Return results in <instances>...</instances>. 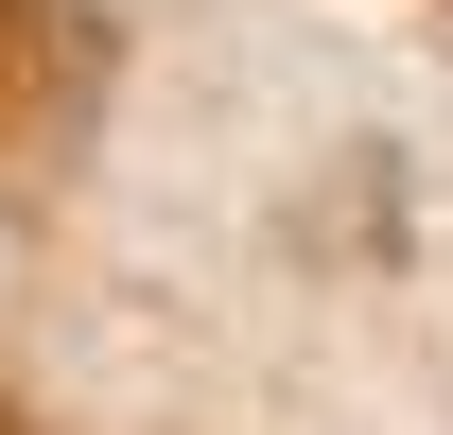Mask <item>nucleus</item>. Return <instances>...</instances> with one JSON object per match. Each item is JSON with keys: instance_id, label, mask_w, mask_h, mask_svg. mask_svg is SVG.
<instances>
[{"instance_id": "1", "label": "nucleus", "mask_w": 453, "mask_h": 435, "mask_svg": "<svg viewBox=\"0 0 453 435\" xmlns=\"http://www.w3.org/2000/svg\"><path fill=\"white\" fill-rule=\"evenodd\" d=\"M105 0H0V174H70L88 122H105Z\"/></svg>"}, {"instance_id": "2", "label": "nucleus", "mask_w": 453, "mask_h": 435, "mask_svg": "<svg viewBox=\"0 0 453 435\" xmlns=\"http://www.w3.org/2000/svg\"><path fill=\"white\" fill-rule=\"evenodd\" d=\"M0 435H35V418H18V401H0Z\"/></svg>"}, {"instance_id": "3", "label": "nucleus", "mask_w": 453, "mask_h": 435, "mask_svg": "<svg viewBox=\"0 0 453 435\" xmlns=\"http://www.w3.org/2000/svg\"><path fill=\"white\" fill-rule=\"evenodd\" d=\"M436 18H453V0H436Z\"/></svg>"}]
</instances>
